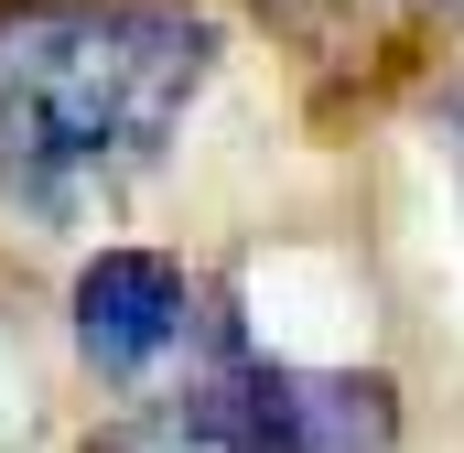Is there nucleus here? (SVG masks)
Returning <instances> with one entry per match:
<instances>
[{"label": "nucleus", "mask_w": 464, "mask_h": 453, "mask_svg": "<svg viewBox=\"0 0 464 453\" xmlns=\"http://www.w3.org/2000/svg\"><path fill=\"white\" fill-rule=\"evenodd\" d=\"M227 22L206 0H0V206L76 226L206 109Z\"/></svg>", "instance_id": "obj_1"}, {"label": "nucleus", "mask_w": 464, "mask_h": 453, "mask_svg": "<svg viewBox=\"0 0 464 453\" xmlns=\"http://www.w3.org/2000/svg\"><path fill=\"white\" fill-rule=\"evenodd\" d=\"M65 345H76V367L109 400H151V389H184V378L227 367L248 345V324H237L227 292H206L173 248L119 237V248H87L76 281H65Z\"/></svg>", "instance_id": "obj_2"}, {"label": "nucleus", "mask_w": 464, "mask_h": 453, "mask_svg": "<svg viewBox=\"0 0 464 453\" xmlns=\"http://www.w3.org/2000/svg\"><path fill=\"white\" fill-rule=\"evenodd\" d=\"M270 453H411L400 432V378L389 367H346V356H248Z\"/></svg>", "instance_id": "obj_3"}, {"label": "nucleus", "mask_w": 464, "mask_h": 453, "mask_svg": "<svg viewBox=\"0 0 464 453\" xmlns=\"http://www.w3.org/2000/svg\"><path fill=\"white\" fill-rule=\"evenodd\" d=\"M248 356L259 335L237 345L227 367L184 378V389H151V400H109L87 421L76 453H270V421H259V389H248Z\"/></svg>", "instance_id": "obj_4"}, {"label": "nucleus", "mask_w": 464, "mask_h": 453, "mask_svg": "<svg viewBox=\"0 0 464 453\" xmlns=\"http://www.w3.org/2000/svg\"><path fill=\"white\" fill-rule=\"evenodd\" d=\"M259 11H292V22H303V11H324V0H259Z\"/></svg>", "instance_id": "obj_5"}, {"label": "nucleus", "mask_w": 464, "mask_h": 453, "mask_svg": "<svg viewBox=\"0 0 464 453\" xmlns=\"http://www.w3.org/2000/svg\"><path fill=\"white\" fill-rule=\"evenodd\" d=\"M421 11H464V0H421Z\"/></svg>", "instance_id": "obj_6"}]
</instances>
